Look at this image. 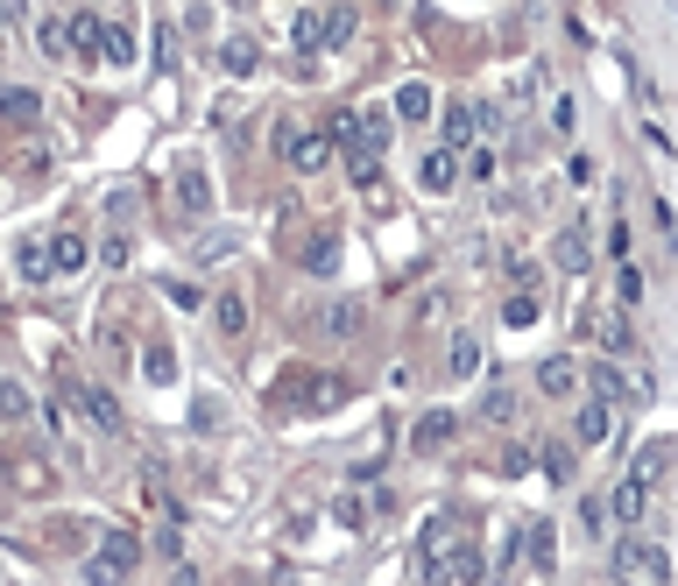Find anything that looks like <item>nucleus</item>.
I'll return each mask as SVG.
<instances>
[{
	"label": "nucleus",
	"mask_w": 678,
	"mask_h": 586,
	"mask_svg": "<svg viewBox=\"0 0 678 586\" xmlns=\"http://www.w3.org/2000/svg\"><path fill=\"white\" fill-rule=\"evenodd\" d=\"M142 375L156 382V388H170V382H178V354H170V346H149V354H142Z\"/></svg>",
	"instance_id": "nucleus-33"
},
{
	"label": "nucleus",
	"mask_w": 678,
	"mask_h": 586,
	"mask_svg": "<svg viewBox=\"0 0 678 586\" xmlns=\"http://www.w3.org/2000/svg\"><path fill=\"white\" fill-rule=\"evenodd\" d=\"M587 388H594V396H608L615 410H636V403L650 396V382H644V375H623V361H615V354L587 367Z\"/></svg>",
	"instance_id": "nucleus-7"
},
{
	"label": "nucleus",
	"mask_w": 678,
	"mask_h": 586,
	"mask_svg": "<svg viewBox=\"0 0 678 586\" xmlns=\"http://www.w3.org/2000/svg\"><path fill=\"white\" fill-rule=\"evenodd\" d=\"M276 149H283V163L297 170V178H318V170L340 155L333 128H283V134H276Z\"/></svg>",
	"instance_id": "nucleus-4"
},
{
	"label": "nucleus",
	"mask_w": 678,
	"mask_h": 586,
	"mask_svg": "<svg viewBox=\"0 0 678 586\" xmlns=\"http://www.w3.org/2000/svg\"><path fill=\"white\" fill-rule=\"evenodd\" d=\"M551 558H558V531L545 516L523 523V565H530V573H551Z\"/></svg>",
	"instance_id": "nucleus-16"
},
{
	"label": "nucleus",
	"mask_w": 678,
	"mask_h": 586,
	"mask_svg": "<svg viewBox=\"0 0 678 586\" xmlns=\"http://www.w3.org/2000/svg\"><path fill=\"white\" fill-rule=\"evenodd\" d=\"M212 325H220L226 340H241V332H247V297H241V290H226V297H212Z\"/></svg>",
	"instance_id": "nucleus-25"
},
{
	"label": "nucleus",
	"mask_w": 678,
	"mask_h": 586,
	"mask_svg": "<svg viewBox=\"0 0 678 586\" xmlns=\"http://www.w3.org/2000/svg\"><path fill=\"white\" fill-rule=\"evenodd\" d=\"M50 255H57V276H79V269H85V255H92V247L79 241V233H50Z\"/></svg>",
	"instance_id": "nucleus-28"
},
{
	"label": "nucleus",
	"mask_w": 678,
	"mask_h": 586,
	"mask_svg": "<svg viewBox=\"0 0 678 586\" xmlns=\"http://www.w3.org/2000/svg\"><path fill=\"white\" fill-rule=\"evenodd\" d=\"M333 523H340V531H361V523H367V502H361V495H340V502H333Z\"/></svg>",
	"instance_id": "nucleus-39"
},
{
	"label": "nucleus",
	"mask_w": 678,
	"mask_h": 586,
	"mask_svg": "<svg viewBox=\"0 0 678 586\" xmlns=\"http://www.w3.org/2000/svg\"><path fill=\"white\" fill-rule=\"evenodd\" d=\"M537 459H545V474H551L558 487H566V481H573V466H579V459H573V445H545Z\"/></svg>",
	"instance_id": "nucleus-36"
},
{
	"label": "nucleus",
	"mask_w": 678,
	"mask_h": 586,
	"mask_svg": "<svg viewBox=\"0 0 678 586\" xmlns=\"http://www.w3.org/2000/svg\"><path fill=\"white\" fill-rule=\"evenodd\" d=\"M573 121H579L573 100H551V128H558V134H573Z\"/></svg>",
	"instance_id": "nucleus-48"
},
{
	"label": "nucleus",
	"mask_w": 678,
	"mask_h": 586,
	"mask_svg": "<svg viewBox=\"0 0 678 586\" xmlns=\"http://www.w3.org/2000/svg\"><path fill=\"white\" fill-rule=\"evenodd\" d=\"M502 325H509V332L537 325V290H509V297H502Z\"/></svg>",
	"instance_id": "nucleus-31"
},
{
	"label": "nucleus",
	"mask_w": 678,
	"mask_h": 586,
	"mask_svg": "<svg viewBox=\"0 0 678 586\" xmlns=\"http://www.w3.org/2000/svg\"><path fill=\"white\" fill-rule=\"evenodd\" d=\"M445 367H453L459 382L480 375V340H474V332H453V354H445Z\"/></svg>",
	"instance_id": "nucleus-30"
},
{
	"label": "nucleus",
	"mask_w": 678,
	"mask_h": 586,
	"mask_svg": "<svg viewBox=\"0 0 678 586\" xmlns=\"http://www.w3.org/2000/svg\"><path fill=\"white\" fill-rule=\"evenodd\" d=\"M396 121H403V128H417V121H432V85H417V78H411V85H403V92H396Z\"/></svg>",
	"instance_id": "nucleus-26"
},
{
	"label": "nucleus",
	"mask_w": 678,
	"mask_h": 586,
	"mask_svg": "<svg viewBox=\"0 0 678 586\" xmlns=\"http://www.w3.org/2000/svg\"><path fill=\"white\" fill-rule=\"evenodd\" d=\"M14 269H22L29 283H50V276H57V255H50V241H22V247H14Z\"/></svg>",
	"instance_id": "nucleus-22"
},
{
	"label": "nucleus",
	"mask_w": 678,
	"mask_h": 586,
	"mask_svg": "<svg viewBox=\"0 0 678 586\" xmlns=\"http://www.w3.org/2000/svg\"><path fill=\"white\" fill-rule=\"evenodd\" d=\"M318 325L340 340V332H354V325H361V304H325V319H318Z\"/></svg>",
	"instance_id": "nucleus-38"
},
{
	"label": "nucleus",
	"mask_w": 678,
	"mask_h": 586,
	"mask_svg": "<svg viewBox=\"0 0 678 586\" xmlns=\"http://www.w3.org/2000/svg\"><path fill=\"white\" fill-rule=\"evenodd\" d=\"M0 121H8V128H36V121H43V92L0 85Z\"/></svg>",
	"instance_id": "nucleus-15"
},
{
	"label": "nucleus",
	"mask_w": 678,
	"mask_h": 586,
	"mask_svg": "<svg viewBox=\"0 0 678 586\" xmlns=\"http://www.w3.org/2000/svg\"><path fill=\"white\" fill-rule=\"evenodd\" d=\"M29 14V0H0V22H22Z\"/></svg>",
	"instance_id": "nucleus-49"
},
{
	"label": "nucleus",
	"mask_w": 678,
	"mask_h": 586,
	"mask_svg": "<svg viewBox=\"0 0 678 586\" xmlns=\"http://www.w3.org/2000/svg\"><path fill=\"white\" fill-rule=\"evenodd\" d=\"M417 184H424V191H453V184H459V149H432V155L417 163Z\"/></svg>",
	"instance_id": "nucleus-19"
},
{
	"label": "nucleus",
	"mask_w": 678,
	"mask_h": 586,
	"mask_svg": "<svg viewBox=\"0 0 678 586\" xmlns=\"http://www.w3.org/2000/svg\"><path fill=\"white\" fill-rule=\"evenodd\" d=\"M128 255H134V247H128V233H113V241L100 247V262H107V269H128Z\"/></svg>",
	"instance_id": "nucleus-45"
},
{
	"label": "nucleus",
	"mask_w": 678,
	"mask_h": 586,
	"mask_svg": "<svg viewBox=\"0 0 678 586\" xmlns=\"http://www.w3.org/2000/svg\"><path fill=\"white\" fill-rule=\"evenodd\" d=\"M178 205L191 212V220H205V212H212V178H205L199 163H184V170H178Z\"/></svg>",
	"instance_id": "nucleus-17"
},
{
	"label": "nucleus",
	"mask_w": 678,
	"mask_h": 586,
	"mask_svg": "<svg viewBox=\"0 0 678 586\" xmlns=\"http://www.w3.org/2000/svg\"><path fill=\"white\" fill-rule=\"evenodd\" d=\"M600 531H608V502H579V537H600Z\"/></svg>",
	"instance_id": "nucleus-40"
},
{
	"label": "nucleus",
	"mask_w": 678,
	"mask_h": 586,
	"mask_svg": "<svg viewBox=\"0 0 678 586\" xmlns=\"http://www.w3.org/2000/svg\"><path fill=\"white\" fill-rule=\"evenodd\" d=\"M608 516L623 523V531H636V523L650 516V481H636V474H623V481H615V495H608Z\"/></svg>",
	"instance_id": "nucleus-10"
},
{
	"label": "nucleus",
	"mask_w": 678,
	"mask_h": 586,
	"mask_svg": "<svg viewBox=\"0 0 678 586\" xmlns=\"http://www.w3.org/2000/svg\"><path fill=\"white\" fill-rule=\"evenodd\" d=\"M453 432H459L453 410H424L417 432H411V453H445V445H453Z\"/></svg>",
	"instance_id": "nucleus-12"
},
{
	"label": "nucleus",
	"mask_w": 678,
	"mask_h": 586,
	"mask_svg": "<svg viewBox=\"0 0 678 586\" xmlns=\"http://www.w3.org/2000/svg\"><path fill=\"white\" fill-rule=\"evenodd\" d=\"M608 432H615V403H608V396H587V403L573 410V438H579V445H600Z\"/></svg>",
	"instance_id": "nucleus-11"
},
{
	"label": "nucleus",
	"mask_w": 678,
	"mask_h": 586,
	"mask_svg": "<svg viewBox=\"0 0 678 586\" xmlns=\"http://www.w3.org/2000/svg\"><path fill=\"white\" fill-rule=\"evenodd\" d=\"M665 466H671V438H650V445H644V453H636V466H629V474L657 487V481H665Z\"/></svg>",
	"instance_id": "nucleus-29"
},
{
	"label": "nucleus",
	"mask_w": 678,
	"mask_h": 586,
	"mask_svg": "<svg viewBox=\"0 0 678 586\" xmlns=\"http://www.w3.org/2000/svg\"><path fill=\"white\" fill-rule=\"evenodd\" d=\"M551 262L566 269V276H587V269H594V241H587V226H566V233H558V241H551Z\"/></svg>",
	"instance_id": "nucleus-14"
},
{
	"label": "nucleus",
	"mask_w": 678,
	"mask_h": 586,
	"mask_svg": "<svg viewBox=\"0 0 678 586\" xmlns=\"http://www.w3.org/2000/svg\"><path fill=\"white\" fill-rule=\"evenodd\" d=\"M29 417V388L22 382H0V424H22Z\"/></svg>",
	"instance_id": "nucleus-35"
},
{
	"label": "nucleus",
	"mask_w": 678,
	"mask_h": 586,
	"mask_svg": "<svg viewBox=\"0 0 678 586\" xmlns=\"http://www.w3.org/2000/svg\"><path fill=\"white\" fill-rule=\"evenodd\" d=\"M36 43H43V57H71V22H43Z\"/></svg>",
	"instance_id": "nucleus-37"
},
{
	"label": "nucleus",
	"mask_w": 678,
	"mask_h": 586,
	"mask_svg": "<svg viewBox=\"0 0 678 586\" xmlns=\"http://www.w3.org/2000/svg\"><path fill=\"white\" fill-rule=\"evenodd\" d=\"M156 71H178V29L156 22Z\"/></svg>",
	"instance_id": "nucleus-42"
},
{
	"label": "nucleus",
	"mask_w": 678,
	"mask_h": 586,
	"mask_svg": "<svg viewBox=\"0 0 678 586\" xmlns=\"http://www.w3.org/2000/svg\"><path fill=\"white\" fill-rule=\"evenodd\" d=\"M290 43H297L304 57L325 50V8H297V14H290Z\"/></svg>",
	"instance_id": "nucleus-20"
},
{
	"label": "nucleus",
	"mask_w": 678,
	"mask_h": 586,
	"mask_svg": "<svg viewBox=\"0 0 678 586\" xmlns=\"http://www.w3.org/2000/svg\"><path fill=\"white\" fill-rule=\"evenodd\" d=\"M467 178H474V184L495 178V149H467Z\"/></svg>",
	"instance_id": "nucleus-44"
},
{
	"label": "nucleus",
	"mask_w": 678,
	"mask_h": 586,
	"mask_svg": "<svg viewBox=\"0 0 678 586\" xmlns=\"http://www.w3.org/2000/svg\"><path fill=\"white\" fill-rule=\"evenodd\" d=\"M537 388H545V396H579V388H587V367H579L573 354H551V361H537Z\"/></svg>",
	"instance_id": "nucleus-9"
},
{
	"label": "nucleus",
	"mask_w": 678,
	"mask_h": 586,
	"mask_svg": "<svg viewBox=\"0 0 678 586\" xmlns=\"http://www.w3.org/2000/svg\"><path fill=\"white\" fill-rule=\"evenodd\" d=\"M64 396H79V410H85V424L92 432H121V403H113V388H100V382H64Z\"/></svg>",
	"instance_id": "nucleus-8"
},
{
	"label": "nucleus",
	"mask_w": 678,
	"mask_h": 586,
	"mask_svg": "<svg viewBox=\"0 0 678 586\" xmlns=\"http://www.w3.org/2000/svg\"><path fill=\"white\" fill-rule=\"evenodd\" d=\"M438 134H445V149H459V155H467V149H474V134H480V107H445Z\"/></svg>",
	"instance_id": "nucleus-18"
},
{
	"label": "nucleus",
	"mask_w": 678,
	"mask_h": 586,
	"mask_svg": "<svg viewBox=\"0 0 678 586\" xmlns=\"http://www.w3.org/2000/svg\"><path fill=\"white\" fill-rule=\"evenodd\" d=\"M523 565V531H502V552H495V573H516Z\"/></svg>",
	"instance_id": "nucleus-43"
},
{
	"label": "nucleus",
	"mask_w": 678,
	"mask_h": 586,
	"mask_svg": "<svg viewBox=\"0 0 678 586\" xmlns=\"http://www.w3.org/2000/svg\"><path fill=\"white\" fill-rule=\"evenodd\" d=\"M608 573H615V579H650V586H671V558L657 552V544H644V537H623V544H615V558H608Z\"/></svg>",
	"instance_id": "nucleus-6"
},
{
	"label": "nucleus",
	"mask_w": 678,
	"mask_h": 586,
	"mask_svg": "<svg viewBox=\"0 0 678 586\" xmlns=\"http://www.w3.org/2000/svg\"><path fill=\"white\" fill-rule=\"evenodd\" d=\"M354 43V8H325V50Z\"/></svg>",
	"instance_id": "nucleus-34"
},
{
	"label": "nucleus",
	"mask_w": 678,
	"mask_h": 586,
	"mask_svg": "<svg viewBox=\"0 0 678 586\" xmlns=\"http://www.w3.org/2000/svg\"><path fill=\"white\" fill-rule=\"evenodd\" d=\"M480 417H488V424H516V388H509V382H488V403H480Z\"/></svg>",
	"instance_id": "nucleus-32"
},
{
	"label": "nucleus",
	"mask_w": 678,
	"mask_h": 586,
	"mask_svg": "<svg viewBox=\"0 0 678 586\" xmlns=\"http://www.w3.org/2000/svg\"><path fill=\"white\" fill-rule=\"evenodd\" d=\"M64 22H71V57H100V22H107V14L79 8V14H64Z\"/></svg>",
	"instance_id": "nucleus-24"
},
{
	"label": "nucleus",
	"mask_w": 678,
	"mask_h": 586,
	"mask_svg": "<svg viewBox=\"0 0 678 586\" xmlns=\"http://www.w3.org/2000/svg\"><path fill=\"white\" fill-rule=\"evenodd\" d=\"M608 255H615V262L629 255V220H615V226H608Z\"/></svg>",
	"instance_id": "nucleus-47"
},
{
	"label": "nucleus",
	"mask_w": 678,
	"mask_h": 586,
	"mask_svg": "<svg viewBox=\"0 0 678 586\" xmlns=\"http://www.w3.org/2000/svg\"><path fill=\"white\" fill-rule=\"evenodd\" d=\"M417 573L432 579V586H467V579H480V552L467 544V531H459L453 516H432V523H424V537H417Z\"/></svg>",
	"instance_id": "nucleus-1"
},
{
	"label": "nucleus",
	"mask_w": 678,
	"mask_h": 586,
	"mask_svg": "<svg viewBox=\"0 0 678 586\" xmlns=\"http://www.w3.org/2000/svg\"><path fill=\"white\" fill-rule=\"evenodd\" d=\"M346 403V382L340 375H283L276 382V410H290V417H325V410Z\"/></svg>",
	"instance_id": "nucleus-2"
},
{
	"label": "nucleus",
	"mask_w": 678,
	"mask_h": 586,
	"mask_svg": "<svg viewBox=\"0 0 678 586\" xmlns=\"http://www.w3.org/2000/svg\"><path fill=\"white\" fill-rule=\"evenodd\" d=\"M163 297L178 304V311H199V304H205V290H199V283H178V276H170V283H163Z\"/></svg>",
	"instance_id": "nucleus-41"
},
{
	"label": "nucleus",
	"mask_w": 678,
	"mask_h": 586,
	"mask_svg": "<svg viewBox=\"0 0 678 586\" xmlns=\"http://www.w3.org/2000/svg\"><path fill=\"white\" fill-rule=\"evenodd\" d=\"M255 64H262L255 36H226V43H220V71H226V78H247Z\"/></svg>",
	"instance_id": "nucleus-21"
},
{
	"label": "nucleus",
	"mask_w": 678,
	"mask_h": 586,
	"mask_svg": "<svg viewBox=\"0 0 678 586\" xmlns=\"http://www.w3.org/2000/svg\"><path fill=\"white\" fill-rule=\"evenodd\" d=\"M608 297H615V304H623V311H636V304H644V269H636L629 255H623V262H615V290H608Z\"/></svg>",
	"instance_id": "nucleus-27"
},
{
	"label": "nucleus",
	"mask_w": 678,
	"mask_h": 586,
	"mask_svg": "<svg viewBox=\"0 0 678 586\" xmlns=\"http://www.w3.org/2000/svg\"><path fill=\"white\" fill-rule=\"evenodd\" d=\"M530 459H537L530 445H509V453H502V474H530Z\"/></svg>",
	"instance_id": "nucleus-46"
},
{
	"label": "nucleus",
	"mask_w": 678,
	"mask_h": 586,
	"mask_svg": "<svg viewBox=\"0 0 678 586\" xmlns=\"http://www.w3.org/2000/svg\"><path fill=\"white\" fill-rule=\"evenodd\" d=\"M134 565H142V537H134V531H107L100 552L85 558V579L92 586H113V579H128Z\"/></svg>",
	"instance_id": "nucleus-5"
},
{
	"label": "nucleus",
	"mask_w": 678,
	"mask_h": 586,
	"mask_svg": "<svg viewBox=\"0 0 678 586\" xmlns=\"http://www.w3.org/2000/svg\"><path fill=\"white\" fill-rule=\"evenodd\" d=\"M100 64H134V22H128V14H107V22H100Z\"/></svg>",
	"instance_id": "nucleus-13"
},
{
	"label": "nucleus",
	"mask_w": 678,
	"mask_h": 586,
	"mask_svg": "<svg viewBox=\"0 0 678 586\" xmlns=\"http://www.w3.org/2000/svg\"><path fill=\"white\" fill-rule=\"evenodd\" d=\"M304 269L312 276H340V233H312L304 241Z\"/></svg>",
	"instance_id": "nucleus-23"
},
{
	"label": "nucleus",
	"mask_w": 678,
	"mask_h": 586,
	"mask_svg": "<svg viewBox=\"0 0 678 586\" xmlns=\"http://www.w3.org/2000/svg\"><path fill=\"white\" fill-rule=\"evenodd\" d=\"M573 332H579V340H594L600 354H615V361L636 354V332H629V311H623V304H587V311L573 319Z\"/></svg>",
	"instance_id": "nucleus-3"
}]
</instances>
